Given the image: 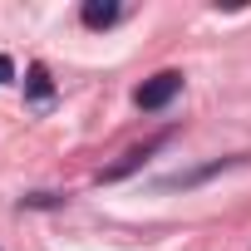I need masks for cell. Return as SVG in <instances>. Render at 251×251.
<instances>
[{"label": "cell", "instance_id": "cell-1", "mask_svg": "<svg viewBox=\"0 0 251 251\" xmlns=\"http://www.w3.org/2000/svg\"><path fill=\"white\" fill-rule=\"evenodd\" d=\"M177 94H182V74H177V69H163V74H153V79H143V84H138L133 103H138L143 113H158V108H168Z\"/></svg>", "mask_w": 251, "mask_h": 251}, {"label": "cell", "instance_id": "cell-2", "mask_svg": "<svg viewBox=\"0 0 251 251\" xmlns=\"http://www.w3.org/2000/svg\"><path fill=\"white\" fill-rule=\"evenodd\" d=\"M158 148H163V138H153V143H143V148H128V153H123V163L103 168L99 177H103V182H118V177H128V173H133V168H143V163H148V158H153Z\"/></svg>", "mask_w": 251, "mask_h": 251}, {"label": "cell", "instance_id": "cell-3", "mask_svg": "<svg viewBox=\"0 0 251 251\" xmlns=\"http://www.w3.org/2000/svg\"><path fill=\"white\" fill-rule=\"evenodd\" d=\"M79 20H84L89 30H108V25L118 20V5H113V0H84V10H79Z\"/></svg>", "mask_w": 251, "mask_h": 251}, {"label": "cell", "instance_id": "cell-4", "mask_svg": "<svg viewBox=\"0 0 251 251\" xmlns=\"http://www.w3.org/2000/svg\"><path fill=\"white\" fill-rule=\"evenodd\" d=\"M30 94H35V103H45V99H50V74H45V64H35V69H30Z\"/></svg>", "mask_w": 251, "mask_h": 251}, {"label": "cell", "instance_id": "cell-5", "mask_svg": "<svg viewBox=\"0 0 251 251\" xmlns=\"http://www.w3.org/2000/svg\"><path fill=\"white\" fill-rule=\"evenodd\" d=\"M59 202H64V197H54V192H30V197H25V207H59Z\"/></svg>", "mask_w": 251, "mask_h": 251}, {"label": "cell", "instance_id": "cell-6", "mask_svg": "<svg viewBox=\"0 0 251 251\" xmlns=\"http://www.w3.org/2000/svg\"><path fill=\"white\" fill-rule=\"evenodd\" d=\"M15 79V64H10V54H0V84H10Z\"/></svg>", "mask_w": 251, "mask_h": 251}]
</instances>
